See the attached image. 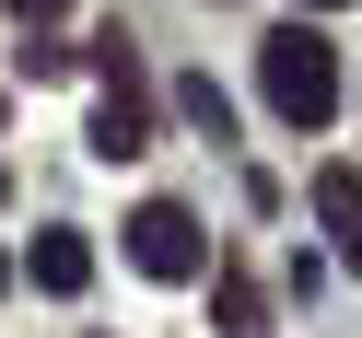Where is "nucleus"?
<instances>
[{
    "mask_svg": "<svg viewBox=\"0 0 362 338\" xmlns=\"http://www.w3.org/2000/svg\"><path fill=\"white\" fill-rule=\"evenodd\" d=\"M94 152L105 164H129V152H152V82H141V59L117 47V35H105V59H94Z\"/></svg>",
    "mask_w": 362,
    "mask_h": 338,
    "instance_id": "f03ea898",
    "label": "nucleus"
},
{
    "mask_svg": "<svg viewBox=\"0 0 362 338\" xmlns=\"http://www.w3.org/2000/svg\"><path fill=\"white\" fill-rule=\"evenodd\" d=\"M211 315L245 338V327H257V280H245V268H222V280H211Z\"/></svg>",
    "mask_w": 362,
    "mask_h": 338,
    "instance_id": "0eeeda50",
    "label": "nucleus"
},
{
    "mask_svg": "<svg viewBox=\"0 0 362 338\" xmlns=\"http://www.w3.org/2000/svg\"><path fill=\"white\" fill-rule=\"evenodd\" d=\"M304 12H351V0H304Z\"/></svg>",
    "mask_w": 362,
    "mask_h": 338,
    "instance_id": "1a4fd4ad",
    "label": "nucleus"
},
{
    "mask_svg": "<svg viewBox=\"0 0 362 338\" xmlns=\"http://www.w3.org/2000/svg\"><path fill=\"white\" fill-rule=\"evenodd\" d=\"M315 210H327V245L362 268V164H315Z\"/></svg>",
    "mask_w": 362,
    "mask_h": 338,
    "instance_id": "20e7f679",
    "label": "nucleus"
},
{
    "mask_svg": "<svg viewBox=\"0 0 362 338\" xmlns=\"http://www.w3.org/2000/svg\"><path fill=\"white\" fill-rule=\"evenodd\" d=\"M129 257H141L152 280H211V234H199V210H175V198H141V210H129Z\"/></svg>",
    "mask_w": 362,
    "mask_h": 338,
    "instance_id": "7ed1b4c3",
    "label": "nucleus"
},
{
    "mask_svg": "<svg viewBox=\"0 0 362 338\" xmlns=\"http://www.w3.org/2000/svg\"><path fill=\"white\" fill-rule=\"evenodd\" d=\"M35 291H82V280H94V245H82V234H35Z\"/></svg>",
    "mask_w": 362,
    "mask_h": 338,
    "instance_id": "39448f33",
    "label": "nucleus"
},
{
    "mask_svg": "<svg viewBox=\"0 0 362 338\" xmlns=\"http://www.w3.org/2000/svg\"><path fill=\"white\" fill-rule=\"evenodd\" d=\"M0 280H12V257H0Z\"/></svg>",
    "mask_w": 362,
    "mask_h": 338,
    "instance_id": "9b49d317",
    "label": "nucleus"
},
{
    "mask_svg": "<svg viewBox=\"0 0 362 338\" xmlns=\"http://www.w3.org/2000/svg\"><path fill=\"white\" fill-rule=\"evenodd\" d=\"M0 12H24V24H47V12H59V0H0Z\"/></svg>",
    "mask_w": 362,
    "mask_h": 338,
    "instance_id": "6e6552de",
    "label": "nucleus"
},
{
    "mask_svg": "<svg viewBox=\"0 0 362 338\" xmlns=\"http://www.w3.org/2000/svg\"><path fill=\"white\" fill-rule=\"evenodd\" d=\"M257 94L281 105L292 128H327L339 117V47L315 24H281V35H257Z\"/></svg>",
    "mask_w": 362,
    "mask_h": 338,
    "instance_id": "f257e3e1",
    "label": "nucleus"
},
{
    "mask_svg": "<svg viewBox=\"0 0 362 338\" xmlns=\"http://www.w3.org/2000/svg\"><path fill=\"white\" fill-rule=\"evenodd\" d=\"M0 198H12V164H0Z\"/></svg>",
    "mask_w": 362,
    "mask_h": 338,
    "instance_id": "9d476101",
    "label": "nucleus"
},
{
    "mask_svg": "<svg viewBox=\"0 0 362 338\" xmlns=\"http://www.w3.org/2000/svg\"><path fill=\"white\" fill-rule=\"evenodd\" d=\"M175 117L222 140V128H234V105H222V82H211V71H187V82H175Z\"/></svg>",
    "mask_w": 362,
    "mask_h": 338,
    "instance_id": "423d86ee",
    "label": "nucleus"
}]
</instances>
